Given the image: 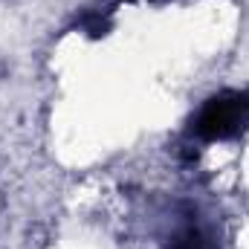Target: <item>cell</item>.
<instances>
[{"instance_id":"6da1fadb","label":"cell","mask_w":249,"mask_h":249,"mask_svg":"<svg viewBox=\"0 0 249 249\" xmlns=\"http://www.w3.org/2000/svg\"><path fill=\"white\" fill-rule=\"evenodd\" d=\"M247 119H249V107L244 102V93L226 90V93L212 96L200 107V113L194 119V133L200 139H206V142L229 139V136H235L247 124Z\"/></svg>"},{"instance_id":"7a4b0ae2","label":"cell","mask_w":249,"mask_h":249,"mask_svg":"<svg viewBox=\"0 0 249 249\" xmlns=\"http://www.w3.org/2000/svg\"><path fill=\"white\" fill-rule=\"evenodd\" d=\"M171 249H214V247H212V241H209L203 232L188 229V232H183V235L171 244Z\"/></svg>"},{"instance_id":"3957f363","label":"cell","mask_w":249,"mask_h":249,"mask_svg":"<svg viewBox=\"0 0 249 249\" xmlns=\"http://www.w3.org/2000/svg\"><path fill=\"white\" fill-rule=\"evenodd\" d=\"M244 102H247V107H249V90H247V93H244Z\"/></svg>"}]
</instances>
